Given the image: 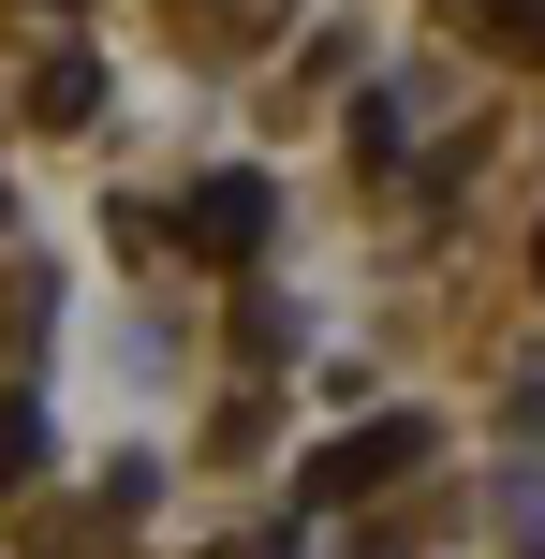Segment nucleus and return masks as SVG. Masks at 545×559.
<instances>
[{
	"mask_svg": "<svg viewBox=\"0 0 545 559\" xmlns=\"http://www.w3.org/2000/svg\"><path fill=\"white\" fill-rule=\"evenodd\" d=\"M206 559H295V515H265V531H236V545H206Z\"/></svg>",
	"mask_w": 545,
	"mask_h": 559,
	"instance_id": "obj_6",
	"label": "nucleus"
},
{
	"mask_svg": "<svg viewBox=\"0 0 545 559\" xmlns=\"http://www.w3.org/2000/svg\"><path fill=\"white\" fill-rule=\"evenodd\" d=\"M413 472H428V413H369V427H340L324 456H295V515L383 501V486H413Z\"/></svg>",
	"mask_w": 545,
	"mask_h": 559,
	"instance_id": "obj_1",
	"label": "nucleus"
},
{
	"mask_svg": "<svg viewBox=\"0 0 545 559\" xmlns=\"http://www.w3.org/2000/svg\"><path fill=\"white\" fill-rule=\"evenodd\" d=\"M265 236H281V177L265 163H222V177H192V192H177V251L192 265H265Z\"/></svg>",
	"mask_w": 545,
	"mask_h": 559,
	"instance_id": "obj_2",
	"label": "nucleus"
},
{
	"mask_svg": "<svg viewBox=\"0 0 545 559\" xmlns=\"http://www.w3.org/2000/svg\"><path fill=\"white\" fill-rule=\"evenodd\" d=\"M29 118H45V133H74V118H104V59H88V45H59L45 74H29Z\"/></svg>",
	"mask_w": 545,
	"mask_h": 559,
	"instance_id": "obj_3",
	"label": "nucleus"
},
{
	"mask_svg": "<svg viewBox=\"0 0 545 559\" xmlns=\"http://www.w3.org/2000/svg\"><path fill=\"white\" fill-rule=\"evenodd\" d=\"M517 427H545V383H531V397H517Z\"/></svg>",
	"mask_w": 545,
	"mask_h": 559,
	"instance_id": "obj_7",
	"label": "nucleus"
},
{
	"mask_svg": "<svg viewBox=\"0 0 545 559\" xmlns=\"http://www.w3.org/2000/svg\"><path fill=\"white\" fill-rule=\"evenodd\" d=\"M45 472V413H29V397H0V486H29Z\"/></svg>",
	"mask_w": 545,
	"mask_h": 559,
	"instance_id": "obj_4",
	"label": "nucleus"
},
{
	"mask_svg": "<svg viewBox=\"0 0 545 559\" xmlns=\"http://www.w3.org/2000/svg\"><path fill=\"white\" fill-rule=\"evenodd\" d=\"M0 222H15V206H0Z\"/></svg>",
	"mask_w": 545,
	"mask_h": 559,
	"instance_id": "obj_9",
	"label": "nucleus"
},
{
	"mask_svg": "<svg viewBox=\"0 0 545 559\" xmlns=\"http://www.w3.org/2000/svg\"><path fill=\"white\" fill-rule=\"evenodd\" d=\"M472 29H487V45H531V59H545V0H472Z\"/></svg>",
	"mask_w": 545,
	"mask_h": 559,
	"instance_id": "obj_5",
	"label": "nucleus"
},
{
	"mask_svg": "<svg viewBox=\"0 0 545 559\" xmlns=\"http://www.w3.org/2000/svg\"><path fill=\"white\" fill-rule=\"evenodd\" d=\"M531 559H545V545H531Z\"/></svg>",
	"mask_w": 545,
	"mask_h": 559,
	"instance_id": "obj_10",
	"label": "nucleus"
},
{
	"mask_svg": "<svg viewBox=\"0 0 545 559\" xmlns=\"http://www.w3.org/2000/svg\"><path fill=\"white\" fill-rule=\"evenodd\" d=\"M531 280H545V236H531Z\"/></svg>",
	"mask_w": 545,
	"mask_h": 559,
	"instance_id": "obj_8",
	"label": "nucleus"
}]
</instances>
